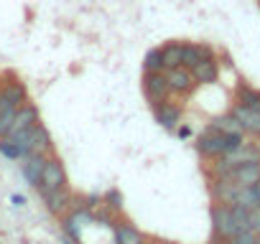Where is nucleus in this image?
<instances>
[{"mask_svg":"<svg viewBox=\"0 0 260 244\" xmlns=\"http://www.w3.org/2000/svg\"><path fill=\"white\" fill-rule=\"evenodd\" d=\"M11 143L21 150V158H26V155H51V150H54L51 135H49V130L41 125V122H39V125H34L31 130L16 135Z\"/></svg>","mask_w":260,"mask_h":244,"instance_id":"obj_1","label":"nucleus"},{"mask_svg":"<svg viewBox=\"0 0 260 244\" xmlns=\"http://www.w3.org/2000/svg\"><path fill=\"white\" fill-rule=\"evenodd\" d=\"M242 163H260V148L257 145H250V143L237 145L235 150L219 155V163L214 166V173L217 176H227L232 168H237Z\"/></svg>","mask_w":260,"mask_h":244,"instance_id":"obj_2","label":"nucleus"},{"mask_svg":"<svg viewBox=\"0 0 260 244\" xmlns=\"http://www.w3.org/2000/svg\"><path fill=\"white\" fill-rule=\"evenodd\" d=\"M67 186V171L61 166V160L56 155H46V163H44V173H41V181H39V193H49V191H56Z\"/></svg>","mask_w":260,"mask_h":244,"instance_id":"obj_3","label":"nucleus"},{"mask_svg":"<svg viewBox=\"0 0 260 244\" xmlns=\"http://www.w3.org/2000/svg\"><path fill=\"white\" fill-rule=\"evenodd\" d=\"M212 224H214L217 236H222V239H230V236H235V234L242 231L240 224H237V219H235V214H232V206L230 204L212 206Z\"/></svg>","mask_w":260,"mask_h":244,"instance_id":"obj_4","label":"nucleus"},{"mask_svg":"<svg viewBox=\"0 0 260 244\" xmlns=\"http://www.w3.org/2000/svg\"><path fill=\"white\" fill-rule=\"evenodd\" d=\"M143 92H146V99L156 107L161 102L169 99L171 89H169V82H166V74L164 71H146L143 76Z\"/></svg>","mask_w":260,"mask_h":244,"instance_id":"obj_5","label":"nucleus"},{"mask_svg":"<svg viewBox=\"0 0 260 244\" xmlns=\"http://www.w3.org/2000/svg\"><path fill=\"white\" fill-rule=\"evenodd\" d=\"M41 122V117H39V109H36V104H31V102H26V104H21L18 107V112H16V117H13V125H11V130H8V140H13L16 135H21V133H26V130H31L34 125H39Z\"/></svg>","mask_w":260,"mask_h":244,"instance_id":"obj_6","label":"nucleus"},{"mask_svg":"<svg viewBox=\"0 0 260 244\" xmlns=\"http://www.w3.org/2000/svg\"><path fill=\"white\" fill-rule=\"evenodd\" d=\"M28 102V89L21 79L11 76L8 82L0 84V104H8V107H21Z\"/></svg>","mask_w":260,"mask_h":244,"instance_id":"obj_7","label":"nucleus"},{"mask_svg":"<svg viewBox=\"0 0 260 244\" xmlns=\"http://www.w3.org/2000/svg\"><path fill=\"white\" fill-rule=\"evenodd\" d=\"M164 74H166L169 89H171L174 94H189V92L197 87L194 74H191V69H186V66H174V69H166Z\"/></svg>","mask_w":260,"mask_h":244,"instance_id":"obj_8","label":"nucleus"},{"mask_svg":"<svg viewBox=\"0 0 260 244\" xmlns=\"http://www.w3.org/2000/svg\"><path fill=\"white\" fill-rule=\"evenodd\" d=\"M197 150H199L204 158H219V155L224 153V133H219V130L209 128V130L199 138Z\"/></svg>","mask_w":260,"mask_h":244,"instance_id":"obj_9","label":"nucleus"},{"mask_svg":"<svg viewBox=\"0 0 260 244\" xmlns=\"http://www.w3.org/2000/svg\"><path fill=\"white\" fill-rule=\"evenodd\" d=\"M235 119L242 125V133H252L260 135V109L257 107H247V104H237L232 109Z\"/></svg>","mask_w":260,"mask_h":244,"instance_id":"obj_10","label":"nucleus"},{"mask_svg":"<svg viewBox=\"0 0 260 244\" xmlns=\"http://www.w3.org/2000/svg\"><path fill=\"white\" fill-rule=\"evenodd\" d=\"M224 178L232 181L235 186H255L260 178V163H242V166L232 168Z\"/></svg>","mask_w":260,"mask_h":244,"instance_id":"obj_11","label":"nucleus"},{"mask_svg":"<svg viewBox=\"0 0 260 244\" xmlns=\"http://www.w3.org/2000/svg\"><path fill=\"white\" fill-rule=\"evenodd\" d=\"M44 204H46V209H49L54 216H61V214L72 206V191H69L67 186H61V188H56V191H49V193H44Z\"/></svg>","mask_w":260,"mask_h":244,"instance_id":"obj_12","label":"nucleus"},{"mask_svg":"<svg viewBox=\"0 0 260 244\" xmlns=\"http://www.w3.org/2000/svg\"><path fill=\"white\" fill-rule=\"evenodd\" d=\"M156 122L166 130H176V125L181 122V107L171 104V102H161L156 104Z\"/></svg>","mask_w":260,"mask_h":244,"instance_id":"obj_13","label":"nucleus"},{"mask_svg":"<svg viewBox=\"0 0 260 244\" xmlns=\"http://www.w3.org/2000/svg\"><path fill=\"white\" fill-rule=\"evenodd\" d=\"M23 163H21V173H23V178L28 181V186H39V181H41V173H44V163H46V155H26V158H21Z\"/></svg>","mask_w":260,"mask_h":244,"instance_id":"obj_14","label":"nucleus"},{"mask_svg":"<svg viewBox=\"0 0 260 244\" xmlns=\"http://www.w3.org/2000/svg\"><path fill=\"white\" fill-rule=\"evenodd\" d=\"M202 59H212V49H209V46L184 44V49H181V66L191 69V66H197Z\"/></svg>","mask_w":260,"mask_h":244,"instance_id":"obj_15","label":"nucleus"},{"mask_svg":"<svg viewBox=\"0 0 260 244\" xmlns=\"http://www.w3.org/2000/svg\"><path fill=\"white\" fill-rule=\"evenodd\" d=\"M191 74H194V82L197 84H212V82H217L219 69H217L214 56L212 59H202L197 66H191Z\"/></svg>","mask_w":260,"mask_h":244,"instance_id":"obj_16","label":"nucleus"},{"mask_svg":"<svg viewBox=\"0 0 260 244\" xmlns=\"http://www.w3.org/2000/svg\"><path fill=\"white\" fill-rule=\"evenodd\" d=\"M146 234L138 231L133 224H120L115 226V244H143Z\"/></svg>","mask_w":260,"mask_h":244,"instance_id":"obj_17","label":"nucleus"},{"mask_svg":"<svg viewBox=\"0 0 260 244\" xmlns=\"http://www.w3.org/2000/svg\"><path fill=\"white\" fill-rule=\"evenodd\" d=\"M181 49H184V44H166V46L161 49L164 71H166V69H174V66H181Z\"/></svg>","mask_w":260,"mask_h":244,"instance_id":"obj_18","label":"nucleus"},{"mask_svg":"<svg viewBox=\"0 0 260 244\" xmlns=\"http://www.w3.org/2000/svg\"><path fill=\"white\" fill-rule=\"evenodd\" d=\"M18 107H8V104H0V138H6L11 125H13V117H16Z\"/></svg>","mask_w":260,"mask_h":244,"instance_id":"obj_19","label":"nucleus"},{"mask_svg":"<svg viewBox=\"0 0 260 244\" xmlns=\"http://www.w3.org/2000/svg\"><path fill=\"white\" fill-rule=\"evenodd\" d=\"M212 128H214V130H219V133H242V125L235 119V114H232V112H230L227 117H219Z\"/></svg>","mask_w":260,"mask_h":244,"instance_id":"obj_20","label":"nucleus"},{"mask_svg":"<svg viewBox=\"0 0 260 244\" xmlns=\"http://www.w3.org/2000/svg\"><path fill=\"white\" fill-rule=\"evenodd\" d=\"M237 97H240V104H247V107H257L260 109V92H255L250 87H240Z\"/></svg>","mask_w":260,"mask_h":244,"instance_id":"obj_21","label":"nucleus"},{"mask_svg":"<svg viewBox=\"0 0 260 244\" xmlns=\"http://www.w3.org/2000/svg\"><path fill=\"white\" fill-rule=\"evenodd\" d=\"M146 71H164V61H161V49H151L146 54V61H143Z\"/></svg>","mask_w":260,"mask_h":244,"instance_id":"obj_22","label":"nucleus"},{"mask_svg":"<svg viewBox=\"0 0 260 244\" xmlns=\"http://www.w3.org/2000/svg\"><path fill=\"white\" fill-rule=\"evenodd\" d=\"M0 153H3L6 158H11V160H21V150L6 138H0Z\"/></svg>","mask_w":260,"mask_h":244,"instance_id":"obj_23","label":"nucleus"},{"mask_svg":"<svg viewBox=\"0 0 260 244\" xmlns=\"http://www.w3.org/2000/svg\"><path fill=\"white\" fill-rule=\"evenodd\" d=\"M105 204H107L112 211H120V209H122V196H120V191H117V188H110V191L105 193Z\"/></svg>","mask_w":260,"mask_h":244,"instance_id":"obj_24","label":"nucleus"},{"mask_svg":"<svg viewBox=\"0 0 260 244\" xmlns=\"http://www.w3.org/2000/svg\"><path fill=\"white\" fill-rule=\"evenodd\" d=\"M247 229L255 231V234H260V206L247 209Z\"/></svg>","mask_w":260,"mask_h":244,"instance_id":"obj_25","label":"nucleus"},{"mask_svg":"<svg viewBox=\"0 0 260 244\" xmlns=\"http://www.w3.org/2000/svg\"><path fill=\"white\" fill-rule=\"evenodd\" d=\"M11 201H13L16 206H23V204H26V196H23V193H13V196H11Z\"/></svg>","mask_w":260,"mask_h":244,"instance_id":"obj_26","label":"nucleus"},{"mask_svg":"<svg viewBox=\"0 0 260 244\" xmlns=\"http://www.w3.org/2000/svg\"><path fill=\"white\" fill-rule=\"evenodd\" d=\"M176 135H179V138H189V135H191V130L184 125V128H179V130H176Z\"/></svg>","mask_w":260,"mask_h":244,"instance_id":"obj_27","label":"nucleus"},{"mask_svg":"<svg viewBox=\"0 0 260 244\" xmlns=\"http://www.w3.org/2000/svg\"><path fill=\"white\" fill-rule=\"evenodd\" d=\"M252 191H255V196H257V201H260V178H257V183L252 186Z\"/></svg>","mask_w":260,"mask_h":244,"instance_id":"obj_28","label":"nucleus"},{"mask_svg":"<svg viewBox=\"0 0 260 244\" xmlns=\"http://www.w3.org/2000/svg\"><path fill=\"white\" fill-rule=\"evenodd\" d=\"M255 244H260V234H257V239H255Z\"/></svg>","mask_w":260,"mask_h":244,"instance_id":"obj_29","label":"nucleus"},{"mask_svg":"<svg viewBox=\"0 0 260 244\" xmlns=\"http://www.w3.org/2000/svg\"><path fill=\"white\" fill-rule=\"evenodd\" d=\"M143 244H153V241H148V239H146V241H143Z\"/></svg>","mask_w":260,"mask_h":244,"instance_id":"obj_30","label":"nucleus"},{"mask_svg":"<svg viewBox=\"0 0 260 244\" xmlns=\"http://www.w3.org/2000/svg\"><path fill=\"white\" fill-rule=\"evenodd\" d=\"M153 244H158V241H153Z\"/></svg>","mask_w":260,"mask_h":244,"instance_id":"obj_31","label":"nucleus"}]
</instances>
